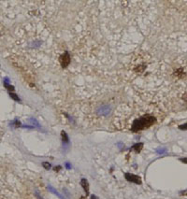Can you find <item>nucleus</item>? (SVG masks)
<instances>
[{"label": "nucleus", "mask_w": 187, "mask_h": 199, "mask_svg": "<svg viewBox=\"0 0 187 199\" xmlns=\"http://www.w3.org/2000/svg\"><path fill=\"white\" fill-rule=\"evenodd\" d=\"M156 119L155 117H153L152 115H150V114H146L140 117L138 119L135 120L133 125H132V132H140L141 130H144L146 128H148L151 125H152L153 123H155Z\"/></svg>", "instance_id": "f257e3e1"}, {"label": "nucleus", "mask_w": 187, "mask_h": 199, "mask_svg": "<svg viewBox=\"0 0 187 199\" xmlns=\"http://www.w3.org/2000/svg\"><path fill=\"white\" fill-rule=\"evenodd\" d=\"M59 62H60V64H61V66L63 67V68L67 67V66H68L69 63H70V56L68 54V52L67 51L64 52V53L59 57Z\"/></svg>", "instance_id": "f03ea898"}, {"label": "nucleus", "mask_w": 187, "mask_h": 199, "mask_svg": "<svg viewBox=\"0 0 187 199\" xmlns=\"http://www.w3.org/2000/svg\"><path fill=\"white\" fill-rule=\"evenodd\" d=\"M125 179H127L128 181L130 182H134L136 184H141V179L138 177L137 175H134V174H131V173H125Z\"/></svg>", "instance_id": "7ed1b4c3"}, {"label": "nucleus", "mask_w": 187, "mask_h": 199, "mask_svg": "<svg viewBox=\"0 0 187 199\" xmlns=\"http://www.w3.org/2000/svg\"><path fill=\"white\" fill-rule=\"evenodd\" d=\"M110 112V108L108 106H106V105L100 107L98 110H97V114L101 115V116H108Z\"/></svg>", "instance_id": "20e7f679"}, {"label": "nucleus", "mask_w": 187, "mask_h": 199, "mask_svg": "<svg viewBox=\"0 0 187 199\" xmlns=\"http://www.w3.org/2000/svg\"><path fill=\"white\" fill-rule=\"evenodd\" d=\"M81 185L83 188L84 192L86 193V196L89 194V182L86 179H81Z\"/></svg>", "instance_id": "39448f33"}, {"label": "nucleus", "mask_w": 187, "mask_h": 199, "mask_svg": "<svg viewBox=\"0 0 187 199\" xmlns=\"http://www.w3.org/2000/svg\"><path fill=\"white\" fill-rule=\"evenodd\" d=\"M48 189L49 190H50L51 191V192L52 193V194H55V196H57L60 199H65V198H64V196H62V194H60L58 192H57V191H56L54 188V187H52V186H51V185H49L48 186Z\"/></svg>", "instance_id": "423d86ee"}, {"label": "nucleus", "mask_w": 187, "mask_h": 199, "mask_svg": "<svg viewBox=\"0 0 187 199\" xmlns=\"http://www.w3.org/2000/svg\"><path fill=\"white\" fill-rule=\"evenodd\" d=\"M142 147H143V143H137L133 146V149L135 150V152H140L141 151Z\"/></svg>", "instance_id": "0eeeda50"}, {"label": "nucleus", "mask_w": 187, "mask_h": 199, "mask_svg": "<svg viewBox=\"0 0 187 199\" xmlns=\"http://www.w3.org/2000/svg\"><path fill=\"white\" fill-rule=\"evenodd\" d=\"M62 137H63V142H65V143H68L69 140H68V137H67L66 133L65 132V131H62Z\"/></svg>", "instance_id": "6e6552de"}, {"label": "nucleus", "mask_w": 187, "mask_h": 199, "mask_svg": "<svg viewBox=\"0 0 187 199\" xmlns=\"http://www.w3.org/2000/svg\"><path fill=\"white\" fill-rule=\"evenodd\" d=\"M42 167L45 168V169H50V168H51V164H49L48 162H43L42 163Z\"/></svg>", "instance_id": "1a4fd4ad"}, {"label": "nucleus", "mask_w": 187, "mask_h": 199, "mask_svg": "<svg viewBox=\"0 0 187 199\" xmlns=\"http://www.w3.org/2000/svg\"><path fill=\"white\" fill-rule=\"evenodd\" d=\"M179 128L182 129V130H186L187 129V123H185V125H180Z\"/></svg>", "instance_id": "9d476101"}, {"label": "nucleus", "mask_w": 187, "mask_h": 199, "mask_svg": "<svg viewBox=\"0 0 187 199\" xmlns=\"http://www.w3.org/2000/svg\"><path fill=\"white\" fill-rule=\"evenodd\" d=\"M30 121H31L33 123H34V125H35V126H37V127H39V123H37V122L36 121V120H34V119H31V120H30Z\"/></svg>", "instance_id": "9b49d317"}, {"label": "nucleus", "mask_w": 187, "mask_h": 199, "mask_svg": "<svg viewBox=\"0 0 187 199\" xmlns=\"http://www.w3.org/2000/svg\"><path fill=\"white\" fill-rule=\"evenodd\" d=\"M66 167L67 169H71V164L69 163H66Z\"/></svg>", "instance_id": "f8f14e48"}, {"label": "nucleus", "mask_w": 187, "mask_h": 199, "mask_svg": "<svg viewBox=\"0 0 187 199\" xmlns=\"http://www.w3.org/2000/svg\"><path fill=\"white\" fill-rule=\"evenodd\" d=\"M10 96H12V97H13V98H14L15 100H19V98H18V97H17L16 95H14V93H10Z\"/></svg>", "instance_id": "ddd939ff"}, {"label": "nucleus", "mask_w": 187, "mask_h": 199, "mask_svg": "<svg viewBox=\"0 0 187 199\" xmlns=\"http://www.w3.org/2000/svg\"><path fill=\"white\" fill-rule=\"evenodd\" d=\"M165 151H166V150H165V149H162V150H157V152H158V153H163Z\"/></svg>", "instance_id": "4468645a"}, {"label": "nucleus", "mask_w": 187, "mask_h": 199, "mask_svg": "<svg viewBox=\"0 0 187 199\" xmlns=\"http://www.w3.org/2000/svg\"><path fill=\"white\" fill-rule=\"evenodd\" d=\"M181 161H182V162H183V163L187 164V158H182V159H181Z\"/></svg>", "instance_id": "2eb2a0df"}, {"label": "nucleus", "mask_w": 187, "mask_h": 199, "mask_svg": "<svg viewBox=\"0 0 187 199\" xmlns=\"http://www.w3.org/2000/svg\"><path fill=\"white\" fill-rule=\"evenodd\" d=\"M60 168H61V167H54V170H55V171H58V170L60 169Z\"/></svg>", "instance_id": "dca6fc26"}, {"label": "nucleus", "mask_w": 187, "mask_h": 199, "mask_svg": "<svg viewBox=\"0 0 187 199\" xmlns=\"http://www.w3.org/2000/svg\"><path fill=\"white\" fill-rule=\"evenodd\" d=\"M91 199H98V198H97L96 196H94V194H93V196H91Z\"/></svg>", "instance_id": "f3484780"}, {"label": "nucleus", "mask_w": 187, "mask_h": 199, "mask_svg": "<svg viewBox=\"0 0 187 199\" xmlns=\"http://www.w3.org/2000/svg\"><path fill=\"white\" fill-rule=\"evenodd\" d=\"M181 194H187V190L184 191V193H181Z\"/></svg>", "instance_id": "a211bd4d"}, {"label": "nucleus", "mask_w": 187, "mask_h": 199, "mask_svg": "<svg viewBox=\"0 0 187 199\" xmlns=\"http://www.w3.org/2000/svg\"><path fill=\"white\" fill-rule=\"evenodd\" d=\"M81 199H85V198H84L83 196H81Z\"/></svg>", "instance_id": "6ab92c4d"}]
</instances>
